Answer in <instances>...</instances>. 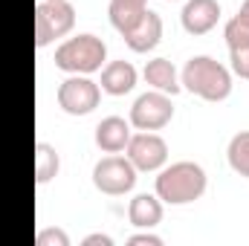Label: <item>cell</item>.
<instances>
[{
    "instance_id": "cell-1",
    "label": "cell",
    "mask_w": 249,
    "mask_h": 246,
    "mask_svg": "<svg viewBox=\"0 0 249 246\" xmlns=\"http://www.w3.org/2000/svg\"><path fill=\"white\" fill-rule=\"evenodd\" d=\"M180 84L203 102H223L232 93V72L212 55H194L180 72Z\"/></svg>"
},
{
    "instance_id": "cell-2",
    "label": "cell",
    "mask_w": 249,
    "mask_h": 246,
    "mask_svg": "<svg viewBox=\"0 0 249 246\" xmlns=\"http://www.w3.org/2000/svg\"><path fill=\"white\" fill-rule=\"evenodd\" d=\"M206 171L197 162H174L160 171L157 177V197L168 206H186L206 194Z\"/></svg>"
},
{
    "instance_id": "cell-3",
    "label": "cell",
    "mask_w": 249,
    "mask_h": 246,
    "mask_svg": "<svg viewBox=\"0 0 249 246\" xmlns=\"http://www.w3.org/2000/svg\"><path fill=\"white\" fill-rule=\"evenodd\" d=\"M105 58H107L105 41L90 35V32L67 38L61 47L55 50V67L64 70V72H78V75H90V72L102 70Z\"/></svg>"
},
{
    "instance_id": "cell-4",
    "label": "cell",
    "mask_w": 249,
    "mask_h": 246,
    "mask_svg": "<svg viewBox=\"0 0 249 246\" xmlns=\"http://www.w3.org/2000/svg\"><path fill=\"white\" fill-rule=\"evenodd\" d=\"M75 26V9L70 0H38L35 6V47H47Z\"/></svg>"
},
{
    "instance_id": "cell-5",
    "label": "cell",
    "mask_w": 249,
    "mask_h": 246,
    "mask_svg": "<svg viewBox=\"0 0 249 246\" xmlns=\"http://www.w3.org/2000/svg\"><path fill=\"white\" fill-rule=\"evenodd\" d=\"M93 185L107 197H122L136 185V168L127 157L110 154L93 165Z\"/></svg>"
},
{
    "instance_id": "cell-6",
    "label": "cell",
    "mask_w": 249,
    "mask_h": 246,
    "mask_svg": "<svg viewBox=\"0 0 249 246\" xmlns=\"http://www.w3.org/2000/svg\"><path fill=\"white\" fill-rule=\"evenodd\" d=\"M99 102H102V87L87 75L70 72V78H64L58 87V105L70 116H87L99 107Z\"/></svg>"
},
{
    "instance_id": "cell-7",
    "label": "cell",
    "mask_w": 249,
    "mask_h": 246,
    "mask_svg": "<svg viewBox=\"0 0 249 246\" xmlns=\"http://www.w3.org/2000/svg\"><path fill=\"white\" fill-rule=\"evenodd\" d=\"M174 116V105H171V96L168 93H160V90H151V93H142L133 107H130V124L136 130H160L171 122Z\"/></svg>"
},
{
    "instance_id": "cell-8",
    "label": "cell",
    "mask_w": 249,
    "mask_h": 246,
    "mask_svg": "<svg viewBox=\"0 0 249 246\" xmlns=\"http://www.w3.org/2000/svg\"><path fill=\"white\" fill-rule=\"evenodd\" d=\"M127 159L133 162L136 171H160L165 162H168V145L160 133L154 130H142V133H133L130 142H127Z\"/></svg>"
},
{
    "instance_id": "cell-9",
    "label": "cell",
    "mask_w": 249,
    "mask_h": 246,
    "mask_svg": "<svg viewBox=\"0 0 249 246\" xmlns=\"http://www.w3.org/2000/svg\"><path fill=\"white\" fill-rule=\"evenodd\" d=\"M180 20L188 35H206L220 20V3L217 0H186Z\"/></svg>"
},
{
    "instance_id": "cell-10",
    "label": "cell",
    "mask_w": 249,
    "mask_h": 246,
    "mask_svg": "<svg viewBox=\"0 0 249 246\" xmlns=\"http://www.w3.org/2000/svg\"><path fill=\"white\" fill-rule=\"evenodd\" d=\"M130 119H122V116H107L96 124V145L105 151V154H119L127 148L130 142Z\"/></svg>"
},
{
    "instance_id": "cell-11",
    "label": "cell",
    "mask_w": 249,
    "mask_h": 246,
    "mask_svg": "<svg viewBox=\"0 0 249 246\" xmlns=\"http://www.w3.org/2000/svg\"><path fill=\"white\" fill-rule=\"evenodd\" d=\"M122 38L133 53H151V50L160 44V38H162V18L148 9L145 18H142L127 35H122Z\"/></svg>"
},
{
    "instance_id": "cell-12",
    "label": "cell",
    "mask_w": 249,
    "mask_h": 246,
    "mask_svg": "<svg viewBox=\"0 0 249 246\" xmlns=\"http://www.w3.org/2000/svg\"><path fill=\"white\" fill-rule=\"evenodd\" d=\"M99 87L107 96H124L136 87V67L130 61H110L102 67V81Z\"/></svg>"
},
{
    "instance_id": "cell-13",
    "label": "cell",
    "mask_w": 249,
    "mask_h": 246,
    "mask_svg": "<svg viewBox=\"0 0 249 246\" xmlns=\"http://www.w3.org/2000/svg\"><path fill=\"white\" fill-rule=\"evenodd\" d=\"M127 220L136 229H154L162 220V200L157 194H136L127 206Z\"/></svg>"
},
{
    "instance_id": "cell-14",
    "label": "cell",
    "mask_w": 249,
    "mask_h": 246,
    "mask_svg": "<svg viewBox=\"0 0 249 246\" xmlns=\"http://www.w3.org/2000/svg\"><path fill=\"white\" fill-rule=\"evenodd\" d=\"M148 12V0H110L107 6V15H110V23L119 35H127Z\"/></svg>"
},
{
    "instance_id": "cell-15",
    "label": "cell",
    "mask_w": 249,
    "mask_h": 246,
    "mask_svg": "<svg viewBox=\"0 0 249 246\" xmlns=\"http://www.w3.org/2000/svg\"><path fill=\"white\" fill-rule=\"evenodd\" d=\"M145 81L154 87V90H160V93H168V96H177L180 90H183V84H180V75H177V70H174V64L168 61V58H154V61L145 64Z\"/></svg>"
},
{
    "instance_id": "cell-16",
    "label": "cell",
    "mask_w": 249,
    "mask_h": 246,
    "mask_svg": "<svg viewBox=\"0 0 249 246\" xmlns=\"http://www.w3.org/2000/svg\"><path fill=\"white\" fill-rule=\"evenodd\" d=\"M61 171V157L55 151V145L50 142H38L35 145V183L38 185H47L50 180H55Z\"/></svg>"
},
{
    "instance_id": "cell-17",
    "label": "cell",
    "mask_w": 249,
    "mask_h": 246,
    "mask_svg": "<svg viewBox=\"0 0 249 246\" xmlns=\"http://www.w3.org/2000/svg\"><path fill=\"white\" fill-rule=\"evenodd\" d=\"M226 159H229V168L241 177L249 180V130H238L232 139H229V148H226Z\"/></svg>"
},
{
    "instance_id": "cell-18",
    "label": "cell",
    "mask_w": 249,
    "mask_h": 246,
    "mask_svg": "<svg viewBox=\"0 0 249 246\" xmlns=\"http://www.w3.org/2000/svg\"><path fill=\"white\" fill-rule=\"evenodd\" d=\"M223 35H226L229 50H235V47H249V12L247 9H241V12L226 23Z\"/></svg>"
},
{
    "instance_id": "cell-19",
    "label": "cell",
    "mask_w": 249,
    "mask_h": 246,
    "mask_svg": "<svg viewBox=\"0 0 249 246\" xmlns=\"http://www.w3.org/2000/svg\"><path fill=\"white\" fill-rule=\"evenodd\" d=\"M35 246H70V235L58 226H47L35 235Z\"/></svg>"
},
{
    "instance_id": "cell-20",
    "label": "cell",
    "mask_w": 249,
    "mask_h": 246,
    "mask_svg": "<svg viewBox=\"0 0 249 246\" xmlns=\"http://www.w3.org/2000/svg\"><path fill=\"white\" fill-rule=\"evenodd\" d=\"M229 61H232V72L249 81V47H235V50H229Z\"/></svg>"
},
{
    "instance_id": "cell-21",
    "label": "cell",
    "mask_w": 249,
    "mask_h": 246,
    "mask_svg": "<svg viewBox=\"0 0 249 246\" xmlns=\"http://www.w3.org/2000/svg\"><path fill=\"white\" fill-rule=\"evenodd\" d=\"M127 246H162V238L160 235H151L148 229L139 232V235H130L127 238Z\"/></svg>"
},
{
    "instance_id": "cell-22",
    "label": "cell",
    "mask_w": 249,
    "mask_h": 246,
    "mask_svg": "<svg viewBox=\"0 0 249 246\" xmlns=\"http://www.w3.org/2000/svg\"><path fill=\"white\" fill-rule=\"evenodd\" d=\"M81 246H113V238L110 235H102V232H96V235H87Z\"/></svg>"
},
{
    "instance_id": "cell-23",
    "label": "cell",
    "mask_w": 249,
    "mask_h": 246,
    "mask_svg": "<svg viewBox=\"0 0 249 246\" xmlns=\"http://www.w3.org/2000/svg\"><path fill=\"white\" fill-rule=\"evenodd\" d=\"M241 9H247V12H249V0H244V6H241Z\"/></svg>"
}]
</instances>
